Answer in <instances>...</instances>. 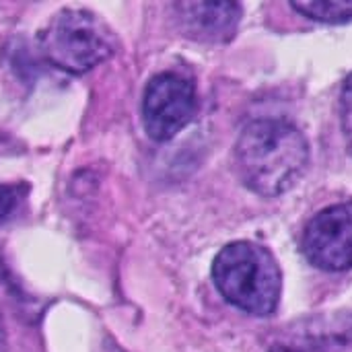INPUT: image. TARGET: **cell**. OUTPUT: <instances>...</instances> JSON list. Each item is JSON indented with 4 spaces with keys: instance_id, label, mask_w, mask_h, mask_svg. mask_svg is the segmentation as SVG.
Returning <instances> with one entry per match:
<instances>
[{
    "instance_id": "cell-7",
    "label": "cell",
    "mask_w": 352,
    "mask_h": 352,
    "mask_svg": "<svg viewBox=\"0 0 352 352\" xmlns=\"http://www.w3.org/2000/svg\"><path fill=\"white\" fill-rule=\"evenodd\" d=\"M293 8L301 14L322 21V23H349L352 21V0H309V2H293Z\"/></svg>"
},
{
    "instance_id": "cell-8",
    "label": "cell",
    "mask_w": 352,
    "mask_h": 352,
    "mask_svg": "<svg viewBox=\"0 0 352 352\" xmlns=\"http://www.w3.org/2000/svg\"><path fill=\"white\" fill-rule=\"evenodd\" d=\"M23 194H25V188H21V186L0 184V223H4L6 219L12 217Z\"/></svg>"
},
{
    "instance_id": "cell-2",
    "label": "cell",
    "mask_w": 352,
    "mask_h": 352,
    "mask_svg": "<svg viewBox=\"0 0 352 352\" xmlns=\"http://www.w3.org/2000/svg\"><path fill=\"white\" fill-rule=\"evenodd\" d=\"M219 293L252 316H270L280 301V270L274 256L256 243L237 241L219 252L212 264Z\"/></svg>"
},
{
    "instance_id": "cell-10",
    "label": "cell",
    "mask_w": 352,
    "mask_h": 352,
    "mask_svg": "<svg viewBox=\"0 0 352 352\" xmlns=\"http://www.w3.org/2000/svg\"><path fill=\"white\" fill-rule=\"evenodd\" d=\"M4 349H6V332H4V324L0 318V352H4Z\"/></svg>"
},
{
    "instance_id": "cell-5",
    "label": "cell",
    "mask_w": 352,
    "mask_h": 352,
    "mask_svg": "<svg viewBox=\"0 0 352 352\" xmlns=\"http://www.w3.org/2000/svg\"><path fill=\"white\" fill-rule=\"evenodd\" d=\"M303 254L316 268L328 272L352 268V202L330 206L309 221Z\"/></svg>"
},
{
    "instance_id": "cell-1",
    "label": "cell",
    "mask_w": 352,
    "mask_h": 352,
    "mask_svg": "<svg viewBox=\"0 0 352 352\" xmlns=\"http://www.w3.org/2000/svg\"><path fill=\"white\" fill-rule=\"evenodd\" d=\"M235 157L241 182L264 198H276L305 173L309 146L293 124L258 120L241 132Z\"/></svg>"
},
{
    "instance_id": "cell-9",
    "label": "cell",
    "mask_w": 352,
    "mask_h": 352,
    "mask_svg": "<svg viewBox=\"0 0 352 352\" xmlns=\"http://www.w3.org/2000/svg\"><path fill=\"white\" fill-rule=\"evenodd\" d=\"M340 116H342V132L346 144L352 153V74L344 80L342 95H340Z\"/></svg>"
},
{
    "instance_id": "cell-6",
    "label": "cell",
    "mask_w": 352,
    "mask_h": 352,
    "mask_svg": "<svg viewBox=\"0 0 352 352\" xmlns=\"http://www.w3.org/2000/svg\"><path fill=\"white\" fill-rule=\"evenodd\" d=\"M173 10L184 35L208 43L229 41L241 19L237 2H177Z\"/></svg>"
},
{
    "instance_id": "cell-4",
    "label": "cell",
    "mask_w": 352,
    "mask_h": 352,
    "mask_svg": "<svg viewBox=\"0 0 352 352\" xmlns=\"http://www.w3.org/2000/svg\"><path fill=\"white\" fill-rule=\"evenodd\" d=\"M198 107L194 85L175 72L153 76L144 89L142 124L153 140L165 142L182 132Z\"/></svg>"
},
{
    "instance_id": "cell-3",
    "label": "cell",
    "mask_w": 352,
    "mask_h": 352,
    "mask_svg": "<svg viewBox=\"0 0 352 352\" xmlns=\"http://www.w3.org/2000/svg\"><path fill=\"white\" fill-rule=\"evenodd\" d=\"M43 58L60 70L82 74L118 50L111 27L95 12L82 8H64L56 12L39 33Z\"/></svg>"
}]
</instances>
